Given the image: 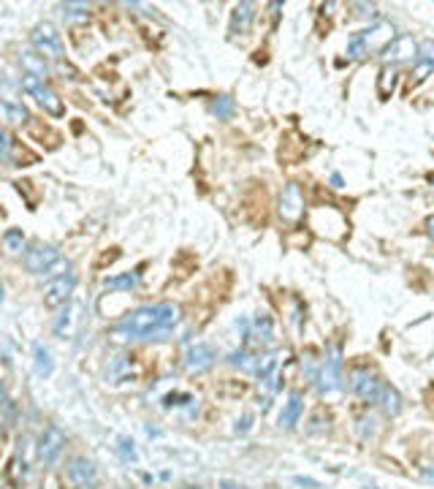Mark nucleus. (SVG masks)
Instances as JSON below:
<instances>
[{
  "mask_svg": "<svg viewBox=\"0 0 434 489\" xmlns=\"http://www.w3.org/2000/svg\"><path fill=\"white\" fill-rule=\"evenodd\" d=\"M318 380V391L321 394H331L342 386V353L339 348H331V353L326 356V362L321 365V373L315 376Z\"/></svg>",
  "mask_w": 434,
  "mask_h": 489,
  "instance_id": "6e6552de",
  "label": "nucleus"
},
{
  "mask_svg": "<svg viewBox=\"0 0 434 489\" xmlns=\"http://www.w3.org/2000/svg\"><path fill=\"white\" fill-rule=\"evenodd\" d=\"M73 321H76V307H73L71 302L66 304V310L57 315V321H55V335H68L71 332V326H73Z\"/></svg>",
  "mask_w": 434,
  "mask_h": 489,
  "instance_id": "b1692460",
  "label": "nucleus"
},
{
  "mask_svg": "<svg viewBox=\"0 0 434 489\" xmlns=\"http://www.w3.org/2000/svg\"><path fill=\"white\" fill-rule=\"evenodd\" d=\"M60 261V250L55 248V245H49V242H33L28 250H25V266H28V272H33V275H46L55 264Z\"/></svg>",
  "mask_w": 434,
  "mask_h": 489,
  "instance_id": "39448f33",
  "label": "nucleus"
},
{
  "mask_svg": "<svg viewBox=\"0 0 434 489\" xmlns=\"http://www.w3.org/2000/svg\"><path fill=\"white\" fill-rule=\"evenodd\" d=\"M331 183H334L337 188H342V177H339V174H334V177H331Z\"/></svg>",
  "mask_w": 434,
  "mask_h": 489,
  "instance_id": "e433bc0d",
  "label": "nucleus"
},
{
  "mask_svg": "<svg viewBox=\"0 0 434 489\" xmlns=\"http://www.w3.org/2000/svg\"><path fill=\"white\" fill-rule=\"evenodd\" d=\"M250 421H253V416H242V424L236 421V432H247V430H250Z\"/></svg>",
  "mask_w": 434,
  "mask_h": 489,
  "instance_id": "72a5a7b5",
  "label": "nucleus"
},
{
  "mask_svg": "<svg viewBox=\"0 0 434 489\" xmlns=\"http://www.w3.org/2000/svg\"><path fill=\"white\" fill-rule=\"evenodd\" d=\"M3 114H6L8 122H28V120H30V112H28L22 104H14L11 98L3 101Z\"/></svg>",
  "mask_w": 434,
  "mask_h": 489,
  "instance_id": "393cba45",
  "label": "nucleus"
},
{
  "mask_svg": "<svg viewBox=\"0 0 434 489\" xmlns=\"http://www.w3.org/2000/svg\"><path fill=\"white\" fill-rule=\"evenodd\" d=\"M247 338L255 340V342H263V345L274 340V324H272V318H269L266 313H261V315H255L253 329L247 332Z\"/></svg>",
  "mask_w": 434,
  "mask_h": 489,
  "instance_id": "f3484780",
  "label": "nucleus"
},
{
  "mask_svg": "<svg viewBox=\"0 0 434 489\" xmlns=\"http://www.w3.org/2000/svg\"><path fill=\"white\" fill-rule=\"evenodd\" d=\"M383 386L386 383L380 380V376L375 370H369V367H356L350 373V389H353V394H359L366 403H377L380 394H383Z\"/></svg>",
  "mask_w": 434,
  "mask_h": 489,
  "instance_id": "423d86ee",
  "label": "nucleus"
},
{
  "mask_svg": "<svg viewBox=\"0 0 434 489\" xmlns=\"http://www.w3.org/2000/svg\"><path fill=\"white\" fill-rule=\"evenodd\" d=\"M73 286H76V275L68 272V275H60V277H52L46 286H44V304L46 307H63L68 304L73 294Z\"/></svg>",
  "mask_w": 434,
  "mask_h": 489,
  "instance_id": "9d476101",
  "label": "nucleus"
},
{
  "mask_svg": "<svg viewBox=\"0 0 434 489\" xmlns=\"http://www.w3.org/2000/svg\"><path fill=\"white\" fill-rule=\"evenodd\" d=\"M432 71H434V41L426 38V41H421V46H418V60H415V66H413L410 82L418 84V82H424Z\"/></svg>",
  "mask_w": 434,
  "mask_h": 489,
  "instance_id": "4468645a",
  "label": "nucleus"
},
{
  "mask_svg": "<svg viewBox=\"0 0 434 489\" xmlns=\"http://www.w3.org/2000/svg\"><path fill=\"white\" fill-rule=\"evenodd\" d=\"M209 109H212V114H215L217 120H225V117H231V112H234V98L231 95H217Z\"/></svg>",
  "mask_w": 434,
  "mask_h": 489,
  "instance_id": "cd10ccee",
  "label": "nucleus"
},
{
  "mask_svg": "<svg viewBox=\"0 0 434 489\" xmlns=\"http://www.w3.org/2000/svg\"><path fill=\"white\" fill-rule=\"evenodd\" d=\"M429 183H432V185H434V174H429Z\"/></svg>",
  "mask_w": 434,
  "mask_h": 489,
  "instance_id": "4c0bfd02",
  "label": "nucleus"
},
{
  "mask_svg": "<svg viewBox=\"0 0 434 489\" xmlns=\"http://www.w3.org/2000/svg\"><path fill=\"white\" fill-rule=\"evenodd\" d=\"M391 41H394V25L391 22H375L372 28L353 33V38L348 41V57L350 60H364L366 55L383 52Z\"/></svg>",
  "mask_w": 434,
  "mask_h": 489,
  "instance_id": "f03ea898",
  "label": "nucleus"
},
{
  "mask_svg": "<svg viewBox=\"0 0 434 489\" xmlns=\"http://www.w3.org/2000/svg\"><path fill=\"white\" fill-rule=\"evenodd\" d=\"M293 484H296V487H315V489H318V481H312V479H304V476H296V479H293Z\"/></svg>",
  "mask_w": 434,
  "mask_h": 489,
  "instance_id": "473e14b6",
  "label": "nucleus"
},
{
  "mask_svg": "<svg viewBox=\"0 0 434 489\" xmlns=\"http://www.w3.org/2000/svg\"><path fill=\"white\" fill-rule=\"evenodd\" d=\"M397 82H399V68L394 66H383V71L377 76V95L386 101V98H391L394 95V90H397Z\"/></svg>",
  "mask_w": 434,
  "mask_h": 489,
  "instance_id": "a211bd4d",
  "label": "nucleus"
},
{
  "mask_svg": "<svg viewBox=\"0 0 434 489\" xmlns=\"http://www.w3.org/2000/svg\"><path fill=\"white\" fill-rule=\"evenodd\" d=\"M33 356H36V376L38 378H49L52 370H55V362H52V351L41 342H33Z\"/></svg>",
  "mask_w": 434,
  "mask_h": 489,
  "instance_id": "412c9836",
  "label": "nucleus"
},
{
  "mask_svg": "<svg viewBox=\"0 0 434 489\" xmlns=\"http://www.w3.org/2000/svg\"><path fill=\"white\" fill-rule=\"evenodd\" d=\"M215 348L207 345V342H196L187 353H185V370L198 376V373H207L212 365H215Z\"/></svg>",
  "mask_w": 434,
  "mask_h": 489,
  "instance_id": "f8f14e48",
  "label": "nucleus"
},
{
  "mask_svg": "<svg viewBox=\"0 0 434 489\" xmlns=\"http://www.w3.org/2000/svg\"><path fill=\"white\" fill-rule=\"evenodd\" d=\"M377 403H380V408H383L388 416H397L399 411H402V397H399L397 389H394V386H388V383L383 386V394H380V400H377Z\"/></svg>",
  "mask_w": 434,
  "mask_h": 489,
  "instance_id": "4be33fe9",
  "label": "nucleus"
},
{
  "mask_svg": "<svg viewBox=\"0 0 434 489\" xmlns=\"http://www.w3.org/2000/svg\"><path fill=\"white\" fill-rule=\"evenodd\" d=\"M180 321V307L174 302H155L142 304L131 313H125L117 326L114 340H144V338H163L169 329H174Z\"/></svg>",
  "mask_w": 434,
  "mask_h": 489,
  "instance_id": "f257e3e1",
  "label": "nucleus"
},
{
  "mask_svg": "<svg viewBox=\"0 0 434 489\" xmlns=\"http://www.w3.org/2000/svg\"><path fill=\"white\" fill-rule=\"evenodd\" d=\"M255 19V6L253 3H236L234 6V14H231V33L239 36V33H247L250 25Z\"/></svg>",
  "mask_w": 434,
  "mask_h": 489,
  "instance_id": "2eb2a0df",
  "label": "nucleus"
},
{
  "mask_svg": "<svg viewBox=\"0 0 434 489\" xmlns=\"http://www.w3.org/2000/svg\"><path fill=\"white\" fill-rule=\"evenodd\" d=\"M304 411V403H301V394L299 391H293L288 397V403H285V408H283V414H280V427H293L296 421H299V416Z\"/></svg>",
  "mask_w": 434,
  "mask_h": 489,
  "instance_id": "6ab92c4d",
  "label": "nucleus"
},
{
  "mask_svg": "<svg viewBox=\"0 0 434 489\" xmlns=\"http://www.w3.org/2000/svg\"><path fill=\"white\" fill-rule=\"evenodd\" d=\"M22 90L25 93H30L33 98H36L38 104L44 107V112L52 114V117H63L66 114V104H63V98L44 82V79H38V76H22Z\"/></svg>",
  "mask_w": 434,
  "mask_h": 489,
  "instance_id": "20e7f679",
  "label": "nucleus"
},
{
  "mask_svg": "<svg viewBox=\"0 0 434 489\" xmlns=\"http://www.w3.org/2000/svg\"><path fill=\"white\" fill-rule=\"evenodd\" d=\"M3 245H6L8 253H22L25 250V234L19 228H8L3 234Z\"/></svg>",
  "mask_w": 434,
  "mask_h": 489,
  "instance_id": "bb28decb",
  "label": "nucleus"
},
{
  "mask_svg": "<svg viewBox=\"0 0 434 489\" xmlns=\"http://www.w3.org/2000/svg\"><path fill=\"white\" fill-rule=\"evenodd\" d=\"M274 367H277V353H258V362H255V376L269 378L274 376Z\"/></svg>",
  "mask_w": 434,
  "mask_h": 489,
  "instance_id": "a878e982",
  "label": "nucleus"
},
{
  "mask_svg": "<svg viewBox=\"0 0 434 489\" xmlns=\"http://www.w3.org/2000/svg\"><path fill=\"white\" fill-rule=\"evenodd\" d=\"M418 46H421V44L413 36H399L380 52V57H383L386 66H394V68H397L399 63H415V60H418Z\"/></svg>",
  "mask_w": 434,
  "mask_h": 489,
  "instance_id": "0eeeda50",
  "label": "nucleus"
},
{
  "mask_svg": "<svg viewBox=\"0 0 434 489\" xmlns=\"http://www.w3.org/2000/svg\"><path fill=\"white\" fill-rule=\"evenodd\" d=\"M25 479H28V462L22 456H14L8 462V481H11V487H22Z\"/></svg>",
  "mask_w": 434,
  "mask_h": 489,
  "instance_id": "5701e85b",
  "label": "nucleus"
},
{
  "mask_svg": "<svg viewBox=\"0 0 434 489\" xmlns=\"http://www.w3.org/2000/svg\"><path fill=\"white\" fill-rule=\"evenodd\" d=\"M63 14H68V17H87V3H63Z\"/></svg>",
  "mask_w": 434,
  "mask_h": 489,
  "instance_id": "2f4dec72",
  "label": "nucleus"
},
{
  "mask_svg": "<svg viewBox=\"0 0 434 489\" xmlns=\"http://www.w3.org/2000/svg\"><path fill=\"white\" fill-rule=\"evenodd\" d=\"M366 489H377V487H366Z\"/></svg>",
  "mask_w": 434,
  "mask_h": 489,
  "instance_id": "ea45409f",
  "label": "nucleus"
},
{
  "mask_svg": "<svg viewBox=\"0 0 434 489\" xmlns=\"http://www.w3.org/2000/svg\"><path fill=\"white\" fill-rule=\"evenodd\" d=\"M350 8H356V17H364V19H375L377 17V8L372 3H353Z\"/></svg>",
  "mask_w": 434,
  "mask_h": 489,
  "instance_id": "7c9ffc66",
  "label": "nucleus"
},
{
  "mask_svg": "<svg viewBox=\"0 0 434 489\" xmlns=\"http://www.w3.org/2000/svg\"><path fill=\"white\" fill-rule=\"evenodd\" d=\"M3 424L6 430H11L14 424V400L8 397V389H3Z\"/></svg>",
  "mask_w": 434,
  "mask_h": 489,
  "instance_id": "c85d7f7f",
  "label": "nucleus"
},
{
  "mask_svg": "<svg viewBox=\"0 0 434 489\" xmlns=\"http://www.w3.org/2000/svg\"><path fill=\"white\" fill-rule=\"evenodd\" d=\"M220 489H247V487H242V484H236L231 479H220Z\"/></svg>",
  "mask_w": 434,
  "mask_h": 489,
  "instance_id": "f704fd0d",
  "label": "nucleus"
},
{
  "mask_svg": "<svg viewBox=\"0 0 434 489\" xmlns=\"http://www.w3.org/2000/svg\"><path fill=\"white\" fill-rule=\"evenodd\" d=\"M120 456H122L125 462H136V449H133V441L120 438Z\"/></svg>",
  "mask_w": 434,
  "mask_h": 489,
  "instance_id": "c756f323",
  "label": "nucleus"
},
{
  "mask_svg": "<svg viewBox=\"0 0 434 489\" xmlns=\"http://www.w3.org/2000/svg\"><path fill=\"white\" fill-rule=\"evenodd\" d=\"M280 218L285 223H299L304 215V190L299 183H288L280 193V207H277Z\"/></svg>",
  "mask_w": 434,
  "mask_h": 489,
  "instance_id": "1a4fd4ad",
  "label": "nucleus"
},
{
  "mask_svg": "<svg viewBox=\"0 0 434 489\" xmlns=\"http://www.w3.org/2000/svg\"><path fill=\"white\" fill-rule=\"evenodd\" d=\"M63 446H66V435H63V430L55 427V424H49V427L44 430L41 441H38V459L46 462V465H52V462L60 456Z\"/></svg>",
  "mask_w": 434,
  "mask_h": 489,
  "instance_id": "9b49d317",
  "label": "nucleus"
},
{
  "mask_svg": "<svg viewBox=\"0 0 434 489\" xmlns=\"http://www.w3.org/2000/svg\"><path fill=\"white\" fill-rule=\"evenodd\" d=\"M426 228H429V237L434 239V215L429 218V223H426Z\"/></svg>",
  "mask_w": 434,
  "mask_h": 489,
  "instance_id": "c9c22d12",
  "label": "nucleus"
},
{
  "mask_svg": "<svg viewBox=\"0 0 434 489\" xmlns=\"http://www.w3.org/2000/svg\"><path fill=\"white\" fill-rule=\"evenodd\" d=\"M136 286H139V272H125V275L104 277V288H108V291H131Z\"/></svg>",
  "mask_w": 434,
  "mask_h": 489,
  "instance_id": "aec40b11",
  "label": "nucleus"
},
{
  "mask_svg": "<svg viewBox=\"0 0 434 489\" xmlns=\"http://www.w3.org/2000/svg\"><path fill=\"white\" fill-rule=\"evenodd\" d=\"M182 489H198V487H182Z\"/></svg>",
  "mask_w": 434,
  "mask_h": 489,
  "instance_id": "58836bf2",
  "label": "nucleus"
},
{
  "mask_svg": "<svg viewBox=\"0 0 434 489\" xmlns=\"http://www.w3.org/2000/svg\"><path fill=\"white\" fill-rule=\"evenodd\" d=\"M19 63H22V68H25L28 76H38V79H46V76H49L46 57H41L36 49H22V52H19Z\"/></svg>",
  "mask_w": 434,
  "mask_h": 489,
  "instance_id": "dca6fc26",
  "label": "nucleus"
},
{
  "mask_svg": "<svg viewBox=\"0 0 434 489\" xmlns=\"http://www.w3.org/2000/svg\"><path fill=\"white\" fill-rule=\"evenodd\" d=\"M66 476L76 489H90L95 484V465L87 456H73L66 465Z\"/></svg>",
  "mask_w": 434,
  "mask_h": 489,
  "instance_id": "ddd939ff",
  "label": "nucleus"
},
{
  "mask_svg": "<svg viewBox=\"0 0 434 489\" xmlns=\"http://www.w3.org/2000/svg\"><path fill=\"white\" fill-rule=\"evenodd\" d=\"M30 41H33V49L46 60H60L66 55L63 38H60L57 28L52 22H38L33 28V33H30Z\"/></svg>",
  "mask_w": 434,
  "mask_h": 489,
  "instance_id": "7ed1b4c3",
  "label": "nucleus"
}]
</instances>
